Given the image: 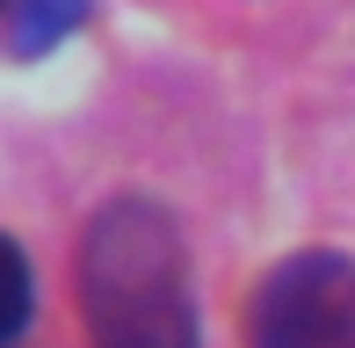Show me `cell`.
<instances>
[{
	"instance_id": "1",
	"label": "cell",
	"mask_w": 355,
	"mask_h": 348,
	"mask_svg": "<svg viewBox=\"0 0 355 348\" xmlns=\"http://www.w3.org/2000/svg\"><path fill=\"white\" fill-rule=\"evenodd\" d=\"M73 283L87 348H196L189 247L153 196H116L87 218Z\"/></svg>"
},
{
	"instance_id": "3",
	"label": "cell",
	"mask_w": 355,
	"mask_h": 348,
	"mask_svg": "<svg viewBox=\"0 0 355 348\" xmlns=\"http://www.w3.org/2000/svg\"><path fill=\"white\" fill-rule=\"evenodd\" d=\"M80 22H87V0H8V51L37 58L51 44H66Z\"/></svg>"
},
{
	"instance_id": "2",
	"label": "cell",
	"mask_w": 355,
	"mask_h": 348,
	"mask_svg": "<svg viewBox=\"0 0 355 348\" xmlns=\"http://www.w3.org/2000/svg\"><path fill=\"white\" fill-rule=\"evenodd\" d=\"M247 348H355V261L327 247L276 261L247 305Z\"/></svg>"
}]
</instances>
